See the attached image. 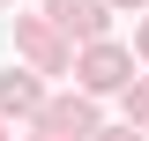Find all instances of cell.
I'll return each instance as SVG.
<instances>
[{"mask_svg": "<svg viewBox=\"0 0 149 141\" xmlns=\"http://www.w3.org/2000/svg\"><path fill=\"white\" fill-rule=\"evenodd\" d=\"M119 8H142V0H119Z\"/></svg>", "mask_w": 149, "mask_h": 141, "instance_id": "obj_6", "label": "cell"}, {"mask_svg": "<svg viewBox=\"0 0 149 141\" xmlns=\"http://www.w3.org/2000/svg\"><path fill=\"white\" fill-rule=\"evenodd\" d=\"M127 67H134V59L119 52V45H90V59H82V82H90V89H119V82H127Z\"/></svg>", "mask_w": 149, "mask_h": 141, "instance_id": "obj_2", "label": "cell"}, {"mask_svg": "<svg viewBox=\"0 0 149 141\" xmlns=\"http://www.w3.org/2000/svg\"><path fill=\"white\" fill-rule=\"evenodd\" d=\"M0 111H37V74H0Z\"/></svg>", "mask_w": 149, "mask_h": 141, "instance_id": "obj_3", "label": "cell"}, {"mask_svg": "<svg viewBox=\"0 0 149 141\" xmlns=\"http://www.w3.org/2000/svg\"><path fill=\"white\" fill-rule=\"evenodd\" d=\"M127 104H134V119H149V82H134V97H127Z\"/></svg>", "mask_w": 149, "mask_h": 141, "instance_id": "obj_4", "label": "cell"}, {"mask_svg": "<svg viewBox=\"0 0 149 141\" xmlns=\"http://www.w3.org/2000/svg\"><path fill=\"white\" fill-rule=\"evenodd\" d=\"M142 52H149V30H142Z\"/></svg>", "mask_w": 149, "mask_h": 141, "instance_id": "obj_7", "label": "cell"}, {"mask_svg": "<svg viewBox=\"0 0 149 141\" xmlns=\"http://www.w3.org/2000/svg\"><path fill=\"white\" fill-rule=\"evenodd\" d=\"M90 141H134V134H104V126H97V134H90Z\"/></svg>", "mask_w": 149, "mask_h": 141, "instance_id": "obj_5", "label": "cell"}, {"mask_svg": "<svg viewBox=\"0 0 149 141\" xmlns=\"http://www.w3.org/2000/svg\"><path fill=\"white\" fill-rule=\"evenodd\" d=\"M45 15H52V22H60L67 37H90V45L104 37V0H52Z\"/></svg>", "mask_w": 149, "mask_h": 141, "instance_id": "obj_1", "label": "cell"}]
</instances>
